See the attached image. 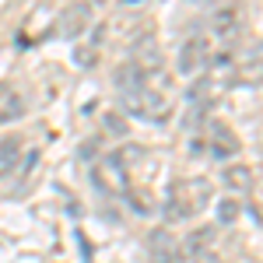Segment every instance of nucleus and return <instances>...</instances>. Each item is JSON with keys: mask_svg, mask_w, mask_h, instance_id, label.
Instances as JSON below:
<instances>
[{"mask_svg": "<svg viewBox=\"0 0 263 263\" xmlns=\"http://www.w3.org/2000/svg\"><path fill=\"white\" fill-rule=\"evenodd\" d=\"M211 200H214V193H211V182L207 179H200V176L182 179V182L172 186V193H168V200H165V218H168V221H190V218H197Z\"/></svg>", "mask_w": 263, "mask_h": 263, "instance_id": "f257e3e1", "label": "nucleus"}, {"mask_svg": "<svg viewBox=\"0 0 263 263\" xmlns=\"http://www.w3.org/2000/svg\"><path fill=\"white\" fill-rule=\"evenodd\" d=\"M123 109H126L130 116L147 120V123H165V120H168V112H172L168 99H165L162 91H155L151 84H144V88H137V91L123 95Z\"/></svg>", "mask_w": 263, "mask_h": 263, "instance_id": "f03ea898", "label": "nucleus"}, {"mask_svg": "<svg viewBox=\"0 0 263 263\" xmlns=\"http://www.w3.org/2000/svg\"><path fill=\"white\" fill-rule=\"evenodd\" d=\"M95 182H99L105 193H126L130 190V162H126V151L123 155H109L105 162L95 165Z\"/></svg>", "mask_w": 263, "mask_h": 263, "instance_id": "7ed1b4c3", "label": "nucleus"}, {"mask_svg": "<svg viewBox=\"0 0 263 263\" xmlns=\"http://www.w3.org/2000/svg\"><path fill=\"white\" fill-rule=\"evenodd\" d=\"M91 21H95V7H91L88 0H78V4L63 7V14L57 18V25H53V35H57V39H78Z\"/></svg>", "mask_w": 263, "mask_h": 263, "instance_id": "20e7f679", "label": "nucleus"}, {"mask_svg": "<svg viewBox=\"0 0 263 263\" xmlns=\"http://www.w3.org/2000/svg\"><path fill=\"white\" fill-rule=\"evenodd\" d=\"M203 147H207V155H214V158H221V162H228V158H235L239 155V137H235V130L228 126V123L221 120H211L207 123V137H203Z\"/></svg>", "mask_w": 263, "mask_h": 263, "instance_id": "39448f33", "label": "nucleus"}, {"mask_svg": "<svg viewBox=\"0 0 263 263\" xmlns=\"http://www.w3.org/2000/svg\"><path fill=\"white\" fill-rule=\"evenodd\" d=\"M218 53H211V42L203 39V35H197V39H186L179 49V70L186 74V78H193V74H203L207 67H211V60H214Z\"/></svg>", "mask_w": 263, "mask_h": 263, "instance_id": "423d86ee", "label": "nucleus"}, {"mask_svg": "<svg viewBox=\"0 0 263 263\" xmlns=\"http://www.w3.org/2000/svg\"><path fill=\"white\" fill-rule=\"evenodd\" d=\"M147 260L151 263H179L182 260V249H179V239L168 232V228H155L147 232Z\"/></svg>", "mask_w": 263, "mask_h": 263, "instance_id": "0eeeda50", "label": "nucleus"}, {"mask_svg": "<svg viewBox=\"0 0 263 263\" xmlns=\"http://www.w3.org/2000/svg\"><path fill=\"white\" fill-rule=\"evenodd\" d=\"M130 63L141 70V74H158L162 70V63H165V57H162V49H158V39L155 35H144V39H137L134 42V49H130Z\"/></svg>", "mask_w": 263, "mask_h": 263, "instance_id": "6e6552de", "label": "nucleus"}, {"mask_svg": "<svg viewBox=\"0 0 263 263\" xmlns=\"http://www.w3.org/2000/svg\"><path fill=\"white\" fill-rule=\"evenodd\" d=\"M211 35L221 42V46H232L235 35H239V11H235V7H221V11L211 18Z\"/></svg>", "mask_w": 263, "mask_h": 263, "instance_id": "1a4fd4ad", "label": "nucleus"}, {"mask_svg": "<svg viewBox=\"0 0 263 263\" xmlns=\"http://www.w3.org/2000/svg\"><path fill=\"white\" fill-rule=\"evenodd\" d=\"M221 179L232 193H249V190H253V168L242 165V162H232V165H224Z\"/></svg>", "mask_w": 263, "mask_h": 263, "instance_id": "9d476101", "label": "nucleus"}, {"mask_svg": "<svg viewBox=\"0 0 263 263\" xmlns=\"http://www.w3.org/2000/svg\"><path fill=\"white\" fill-rule=\"evenodd\" d=\"M211 242H214V228L207 224V228H193V232H190V235L179 242V249H182V256H190V260H193V256L207 253V249H211Z\"/></svg>", "mask_w": 263, "mask_h": 263, "instance_id": "9b49d317", "label": "nucleus"}, {"mask_svg": "<svg viewBox=\"0 0 263 263\" xmlns=\"http://www.w3.org/2000/svg\"><path fill=\"white\" fill-rule=\"evenodd\" d=\"M232 84H242V88H260V84H263V60H260V57L239 63V67L232 70Z\"/></svg>", "mask_w": 263, "mask_h": 263, "instance_id": "f8f14e48", "label": "nucleus"}, {"mask_svg": "<svg viewBox=\"0 0 263 263\" xmlns=\"http://www.w3.org/2000/svg\"><path fill=\"white\" fill-rule=\"evenodd\" d=\"M147 84V74H141L134 63H123L116 67V88H120V95H130V91H137Z\"/></svg>", "mask_w": 263, "mask_h": 263, "instance_id": "ddd939ff", "label": "nucleus"}, {"mask_svg": "<svg viewBox=\"0 0 263 263\" xmlns=\"http://www.w3.org/2000/svg\"><path fill=\"white\" fill-rule=\"evenodd\" d=\"M21 162V141L18 137H7L0 141V176H11Z\"/></svg>", "mask_w": 263, "mask_h": 263, "instance_id": "4468645a", "label": "nucleus"}, {"mask_svg": "<svg viewBox=\"0 0 263 263\" xmlns=\"http://www.w3.org/2000/svg\"><path fill=\"white\" fill-rule=\"evenodd\" d=\"M239 211H242V207H239V200H232V197H228V200L218 203V221H221V224H232L235 218H239Z\"/></svg>", "mask_w": 263, "mask_h": 263, "instance_id": "2eb2a0df", "label": "nucleus"}, {"mask_svg": "<svg viewBox=\"0 0 263 263\" xmlns=\"http://www.w3.org/2000/svg\"><path fill=\"white\" fill-rule=\"evenodd\" d=\"M21 112H25V102H21L18 95H11V102H4V109H0V123H11V120H18Z\"/></svg>", "mask_w": 263, "mask_h": 263, "instance_id": "dca6fc26", "label": "nucleus"}, {"mask_svg": "<svg viewBox=\"0 0 263 263\" xmlns=\"http://www.w3.org/2000/svg\"><path fill=\"white\" fill-rule=\"evenodd\" d=\"M151 0H116V7L120 11H141V7H147Z\"/></svg>", "mask_w": 263, "mask_h": 263, "instance_id": "f3484780", "label": "nucleus"}, {"mask_svg": "<svg viewBox=\"0 0 263 263\" xmlns=\"http://www.w3.org/2000/svg\"><path fill=\"white\" fill-rule=\"evenodd\" d=\"M193 263H224L214 249H207V253H200V256H193Z\"/></svg>", "mask_w": 263, "mask_h": 263, "instance_id": "a211bd4d", "label": "nucleus"}, {"mask_svg": "<svg viewBox=\"0 0 263 263\" xmlns=\"http://www.w3.org/2000/svg\"><path fill=\"white\" fill-rule=\"evenodd\" d=\"M197 4H203V0H197Z\"/></svg>", "mask_w": 263, "mask_h": 263, "instance_id": "6ab92c4d", "label": "nucleus"}]
</instances>
